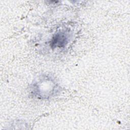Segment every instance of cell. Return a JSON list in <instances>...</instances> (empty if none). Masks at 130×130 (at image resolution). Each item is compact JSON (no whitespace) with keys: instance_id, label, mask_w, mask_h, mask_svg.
<instances>
[{"instance_id":"6da1fadb","label":"cell","mask_w":130,"mask_h":130,"mask_svg":"<svg viewBox=\"0 0 130 130\" xmlns=\"http://www.w3.org/2000/svg\"><path fill=\"white\" fill-rule=\"evenodd\" d=\"M67 41V37L63 33H58L54 36L52 39L51 45L52 47L58 46L62 47L66 44Z\"/></svg>"}]
</instances>
